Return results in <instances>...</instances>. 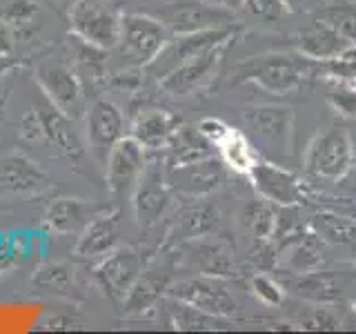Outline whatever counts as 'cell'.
<instances>
[{
	"mask_svg": "<svg viewBox=\"0 0 356 334\" xmlns=\"http://www.w3.org/2000/svg\"><path fill=\"white\" fill-rule=\"evenodd\" d=\"M316 72V63L303 54H263L236 65L234 83H254L274 96L298 89Z\"/></svg>",
	"mask_w": 356,
	"mask_h": 334,
	"instance_id": "cell-1",
	"label": "cell"
},
{
	"mask_svg": "<svg viewBox=\"0 0 356 334\" xmlns=\"http://www.w3.org/2000/svg\"><path fill=\"white\" fill-rule=\"evenodd\" d=\"M245 136L250 138L256 152L270 161H283L292 154V129L294 114L281 105H254L243 114Z\"/></svg>",
	"mask_w": 356,
	"mask_h": 334,
	"instance_id": "cell-2",
	"label": "cell"
},
{
	"mask_svg": "<svg viewBox=\"0 0 356 334\" xmlns=\"http://www.w3.org/2000/svg\"><path fill=\"white\" fill-rule=\"evenodd\" d=\"M170 42V29L147 14H120L116 47L125 67H147Z\"/></svg>",
	"mask_w": 356,
	"mask_h": 334,
	"instance_id": "cell-3",
	"label": "cell"
},
{
	"mask_svg": "<svg viewBox=\"0 0 356 334\" xmlns=\"http://www.w3.org/2000/svg\"><path fill=\"white\" fill-rule=\"evenodd\" d=\"M354 163V145L348 129L330 127L316 134L305 152V170L325 181H339Z\"/></svg>",
	"mask_w": 356,
	"mask_h": 334,
	"instance_id": "cell-4",
	"label": "cell"
},
{
	"mask_svg": "<svg viewBox=\"0 0 356 334\" xmlns=\"http://www.w3.org/2000/svg\"><path fill=\"white\" fill-rule=\"evenodd\" d=\"M72 33L100 49H114L118 42L120 14L107 0H76L70 9Z\"/></svg>",
	"mask_w": 356,
	"mask_h": 334,
	"instance_id": "cell-5",
	"label": "cell"
},
{
	"mask_svg": "<svg viewBox=\"0 0 356 334\" xmlns=\"http://www.w3.org/2000/svg\"><path fill=\"white\" fill-rule=\"evenodd\" d=\"M165 296H172L189 303L198 310H205L209 315L216 317H232L236 315L238 303L234 299L232 289L225 285L220 276H207V274H198L192 278H183V281L167 285Z\"/></svg>",
	"mask_w": 356,
	"mask_h": 334,
	"instance_id": "cell-6",
	"label": "cell"
},
{
	"mask_svg": "<svg viewBox=\"0 0 356 334\" xmlns=\"http://www.w3.org/2000/svg\"><path fill=\"white\" fill-rule=\"evenodd\" d=\"M172 203V187L167 183V167L156 159L145 163V170L131 192V205L140 228L156 225Z\"/></svg>",
	"mask_w": 356,
	"mask_h": 334,
	"instance_id": "cell-7",
	"label": "cell"
},
{
	"mask_svg": "<svg viewBox=\"0 0 356 334\" xmlns=\"http://www.w3.org/2000/svg\"><path fill=\"white\" fill-rule=\"evenodd\" d=\"M227 45H229V40L214 45V47L200 51V54L192 56V58H187L185 63H181L178 67H174L172 72H167L161 78V89L174 98H185V96L196 94L198 89H203L211 78H214Z\"/></svg>",
	"mask_w": 356,
	"mask_h": 334,
	"instance_id": "cell-8",
	"label": "cell"
},
{
	"mask_svg": "<svg viewBox=\"0 0 356 334\" xmlns=\"http://www.w3.org/2000/svg\"><path fill=\"white\" fill-rule=\"evenodd\" d=\"M163 25L174 33H194L216 27H232L234 11L205 0H174L161 11Z\"/></svg>",
	"mask_w": 356,
	"mask_h": 334,
	"instance_id": "cell-9",
	"label": "cell"
},
{
	"mask_svg": "<svg viewBox=\"0 0 356 334\" xmlns=\"http://www.w3.org/2000/svg\"><path fill=\"white\" fill-rule=\"evenodd\" d=\"M143 270H145L143 254L131 248H120V250H111L105 259H100V263L96 265L94 278L105 296L116 301V303H122L131 285L143 274Z\"/></svg>",
	"mask_w": 356,
	"mask_h": 334,
	"instance_id": "cell-10",
	"label": "cell"
},
{
	"mask_svg": "<svg viewBox=\"0 0 356 334\" xmlns=\"http://www.w3.org/2000/svg\"><path fill=\"white\" fill-rule=\"evenodd\" d=\"M145 148L134 136H122L109 150L105 161V178L111 196L125 198L131 196L138 178L145 170Z\"/></svg>",
	"mask_w": 356,
	"mask_h": 334,
	"instance_id": "cell-11",
	"label": "cell"
},
{
	"mask_svg": "<svg viewBox=\"0 0 356 334\" xmlns=\"http://www.w3.org/2000/svg\"><path fill=\"white\" fill-rule=\"evenodd\" d=\"M36 81L49 103L72 120L83 111V85L72 67L63 63H42L36 70Z\"/></svg>",
	"mask_w": 356,
	"mask_h": 334,
	"instance_id": "cell-12",
	"label": "cell"
},
{
	"mask_svg": "<svg viewBox=\"0 0 356 334\" xmlns=\"http://www.w3.org/2000/svg\"><path fill=\"white\" fill-rule=\"evenodd\" d=\"M234 36V27H216V29H205V31H194V33H176V38L165 45V49L156 56V61L147 65V70L163 78L167 72H172L174 67L185 63L192 56L205 51L209 47L220 42H227Z\"/></svg>",
	"mask_w": 356,
	"mask_h": 334,
	"instance_id": "cell-13",
	"label": "cell"
},
{
	"mask_svg": "<svg viewBox=\"0 0 356 334\" xmlns=\"http://www.w3.org/2000/svg\"><path fill=\"white\" fill-rule=\"evenodd\" d=\"M250 181L252 187L256 189V194L261 198H267L276 207H289L296 205L300 200V183L298 178L281 167L276 161H256L250 167Z\"/></svg>",
	"mask_w": 356,
	"mask_h": 334,
	"instance_id": "cell-14",
	"label": "cell"
},
{
	"mask_svg": "<svg viewBox=\"0 0 356 334\" xmlns=\"http://www.w3.org/2000/svg\"><path fill=\"white\" fill-rule=\"evenodd\" d=\"M87 141L96 156L107 161V154L114 145L125 136V118L122 111L107 98H98L87 109L85 116Z\"/></svg>",
	"mask_w": 356,
	"mask_h": 334,
	"instance_id": "cell-15",
	"label": "cell"
},
{
	"mask_svg": "<svg viewBox=\"0 0 356 334\" xmlns=\"http://www.w3.org/2000/svg\"><path fill=\"white\" fill-rule=\"evenodd\" d=\"M222 181H225L222 161L214 159V156L181 167H167V183H170V187L189 198L216 192Z\"/></svg>",
	"mask_w": 356,
	"mask_h": 334,
	"instance_id": "cell-16",
	"label": "cell"
},
{
	"mask_svg": "<svg viewBox=\"0 0 356 334\" xmlns=\"http://www.w3.org/2000/svg\"><path fill=\"white\" fill-rule=\"evenodd\" d=\"M352 47H356V42L327 20L312 22L298 36V51L314 63L337 61L343 54H348Z\"/></svg>",
	"mask_w": 356,
	"mask_h": 334,
	"instance_id": "cell-17",
	"label": "cell"
},
{
	"mask_svg": "<svg viewBox=\"0 0 356 334\" xmlns=\"http://www.w3.org/2000/svg\"><path fill=\"white\" fill-rule=\"evenodd\" d=\"M47 187V174L42 167L20 152L0 156V192L36 194Z\"/></svg>",
	"mask_w": 356,
	"mask_h": 334,
	"instance_id": "cell-18",
	"label": "cell"
},
{
	"mask_svg": "<svg viewBox=\"0 0 356 334\" xmlns=\"http://www.w3.org/2000/svg\"><path fill=\"white\" fill-rule=\"evenodd\" d=\"M185 245V259L187 265L198 274L220 276L227 278L236 274V261L234 252L222 241H209L207 237H200L194 241H187Z\"/></svg>",
	"mask_w": 356,
	"mask_h": 334,
	"instance_id": "cell-19",
	"label": "cell"
},
{
	"mask_svg": "<svg viewBox=\"0 0 356 334\" xmlns=\"http://www.w3.org/2000/svg\"><path fill=\"white\" fill-rule=\"evenodd\" d=\"M218 207L207 200L205 196L192 198V203L181 207L174 221V228L170 232L172 243H187L200 237H209L218 228Z\"/></svg>",
	"mask_w": 356,
	"mask_h": 334,
	"instance_id": "cell-20",
	"label": "cell"
},
{
	"mask_svg": "<svg viewBox=\"0 0 356 334\" xmlns=\"http://www.w3.org/2000/svg\"><path fill=\"white\" fill-rule=\"evenodd\" d=\"M103 212H107V207L85 198H56L44 212V225L56 234H76Z\"/></svg>",
	"mask_w": 356,
	"mask_h": 334,
	"instance_id": "cell-21",
	"label": "cell"
},
{
	"mask_svg": "<svg viewBox=\"0 0 356 334\" xmlns=\"http://www.w3.org/2000/svg\"><path fill=\"white\" fill-rule=\"evenodd\" d=\"M118 243V212H103L87 223L76 243V256L83 261H100L116 250Z\"/></svg>",
	"mask_w": 356,
	"mask_h": 334,
	"instance_id": "cell-22",
	"label": "cell"
},
{
	"mask_svg": "<svg viewBox=\"0 0 356 334\" xmlns=\"http://www.w3.org/2000/svg\"><path fill=\"white\" fill-rule=\"evenodd\" d=\"M178 127H181V118L170 109L149 107L134 118L129 136L136 138L145 150H161L167 148Z\"/></svg>",
	"mask_w": 356,
	"mask_h": 334,
	"instance_id": "cell-23",
	"label": "cell"
},
{
	"mask_svg": "<svg viewBox=\"0 0 356 334\" xmlns=\"http://www.w3.org/2000/svg\"><path fill=\"white\" fill-rule=\"evenodd\" d=\"M214 156V145L205 141L198 127L181 125L167 143V167H181Z\"/></svg>",
	"mask_w": 356,
	"mask_h": 334,
	"instance_id": "cell-24",
	"label": "cell"
},
{
	"mask_svg": "<svg viewBox=\"0 0 356 334\" xmlns=\"http://www.w3.org/2000/svg\"><path fill=\"white\" fill-rule=\"evenodd\" d=\"M42 118V127H44V138L51 141L54 145L70 156V159H81L85 154V145L78 138V134L74 129V122L70 116H65L60 109H56L54 105L47 109L38 111Z\"/></svg>",
	"mask_w": 356,
	"mask_h": 334,
	"instance_id": "cell-25",
	"label": "cell"
},
{
	"mask_svg": "<svg viewBox=\"0 0 356 334\" xmlns=\"http://www.w3.org/2000/svg\"><path fill=\"white\" fill-rule=\"evenodd\" d=\"M165 303H167V312H170V321L176 330H187V332H194V330H225L227 328V319L225 317H216V315H209L205 310H198L189 303H183V301L172 299V296H165Z\"/></svg>",
	"mask_w": 356,
	"mask_h": 334,
	"instance_id": "cell-26",
	"label": "cell"
},
{
	"mask_svg": "<svg viewBox=\"0 0 356 334\" xmlns=\"http://www.w3.org/2000/svg\"><path fill=\"white\" fill-rule=\"evenodd\" d=\"M292 289L307 301H314V303H330V301H337L341 296V281L334 274L327 272H298L296 278L289 281Z\"/></svg>",
	"mask_w": 356,
	"mask_h": 334,
	"instance_id": "cell-27",
	"label": "cell"
},
{
	"mask_svg": "<svg viewBox=\"0 0 356 334\" xmlns=\"http://www.w3.org/2000/svg\"><path fill=\"white\" fill-rule=\"evenodd\" d=\"M167 289V278L165 276H156L152 270L145 272L136 278V283L131 285L127 292L125 301H122V308H125L127 315H145L147 310H152L159 299L165 294Z\"/></svg>",
	"mask_w": 356,
	"mask_h": 334,
	"instance_id": "cell-28",
	"label": "cell"
},
{
	"mask_svg": "<svg viewBox=\"0 0 356 334\" xmlns=\"http://www.w3.org/2000/svg\"><path fill=\"white\" fill-rule=\"evenodd\" d=\"M323 248V239L314 230L300 232L296 239H292L285 245V265L292 272H312L316 270L321 263V250Z\"/></svg>",
	"mask_w": 356,
	"mask_h": 334,
	"instance_id": "cell-29",
	"label": "cell"
},
{
	"mask_svg": "<svg viewBox=\"0 0 356 334\" xmlns=\"http://www.w3.org/2000/svg\"><path fill=\"white\" fill-rule=\"evenodd\" d=\"M278 209L267 198H254L250 203H245L241 212L243 228L252 234L254 241H272V234L276 228Z\"/></svg>",
	"mask_w": 356,
	"mask_h": 334,
	"instance_id": "cell-30",
	"label": "cell"
},
{
	"mask_svg": "<svg viewBox=\"0 0 356 334\" xmlns=\"http://www.w3.org/2000/svg\"><path fill=\"white\" fill-rule=\"evenodd\" d=\"M218 152H220L222 165L232 167V170H234V172H238V174H248V172H250V167H252L256 161H259V159H256L254 145H252L250 138L245 136L243 132H238V129H229L227 136L220 141Z\"/></svg>",
	"mask_w": 356,
	"mask_h": 334,
	"instance_id": "cell-31",
	"label": "cell"
},
{
	"mask_svg": "<svg viewBox=\"0 0 356 334\" xmlns=\"http://www.w3.org/2000/svg\"><path fill=\"white\" fill-rule=\"evenodd\" d=\"M31 285L42 294L72 296L74 292V272L65 263H44L31 278Z\"/></svg>",
	"mask_w": 356,
	"mask_h": 334,
	"instance_id": "cell-32",
	"label": "cell"
},
{
	"mask_svg": "<svg viewBox=\"0 0 356 334\" xmlns=\"http://www.w3.org/2000/svg\"><path fill=\"white\" fill-rule=\"evenodd\" d=\"M309 228L314 230L323 241L334 243V245H350V248H356V223L350 218L321 212V214L312 216Z\"/></svg>",
	"mask_w": 356,
	"mask_h": 334,
	"instance_id": "cell-33",
	"label": "cell"
},
{
	"mask_svg": "<svg viewBox=\"0 0 356 334\" xmlns=\"http://www.w3.org/2000/svg\"><path fill=\"white\" fill-rule=\"evenodd\" d=\"M241 9L245 16L261 25H276L289 14V3L287 0H243Z\"/></svg>",
	"mask_w": 356,
	"mask_h": 334,
	"instance_id": "cell-34",
	"label": "cell"
},
{
	"mask_svg": "<svg viewBox=\"0 0 356 334\" xmlns=\"http://www.w3.org/2000/svg\"><path fill=\"white\" fill-rule=\"evenodd\" d=\"M252 292L267 305H281L283 303V287L267 274L252 276Z\"/></svg>",
	"mask_w": 356,
	"mask_h": 334,
	"instance_id": "cell-35",
	"label": "cell"
},
{
	"mask_svg": "<svg viewBox=\"0 0 356 334\" xmlns=\"http://www.w3.org/2000/svg\"><path fill=\"white\" fill-rule=\"evenodd\" d=\"M232 127H227L220 118H203L198 122V132L203 134L205 141H209L214 148H218L220 141L227 136Z\"/></svg>",
	"mask_w": 356,
	"mask_h": 334,
	"instance_id": "cell-36",
	"label": "cell"
},
{
	"mask_svg": "<svg viewBox=\"0 0 356 334\" xmlns=\"http://www.w3.org/2000/svg\"><path fill=\"white\" fill-rule=\"evenodd\" d=\"M36 11H38V7L33 0H14V3L9 5L5 18L9 22H14V25H25V22H29L33 18Z\"/></svg>",
	"mask_w": 356,
	"mask_h": 334,
	"instance_id": "cell-37",
	"label": "cell"
},
{
	"mask_svg": "<svg viewBox=\"0 0 356 334\" xmlns=\"http://www.w3.org/2000/svg\"><path fill=\"white\" fill-rule=\"evenodd\" d=\"M20 134L29 141H36V138H44V127H42V118L38 111H31L20 122Z\"/></svg>",
	"mask_w": 356,
	"mask_h": 334,
	"instance_id": "cell-38",
	"label": "cell"
},
{
	"mask_svg": "<svg viewBox=\"0 0 356 334\" xmlns=\"http://www.w3.org/2000/svg\"><path fill=\"white\" fill-rule=\"evenodd\" d=\"M11 51H14V29L5 16H0V56H9Z\"/></svg>",
	"mask_w": 356,
	"mask_h": 334,
	"instance_id": "cell-39",
	"label": "cell"
},
{
	"mask_svg": "<svg viewBox=\"0 0 356 334\" xmlns=\"http://www.w3.org/2000/svg\"><path fill=\"white\" fill-rule=\"evenodd\" d=\"M307 328H314V330H334V328H337V319H334L327 310H316L314 317L307 321Z\"/></svg>",
	"mask_w": 356,
	"mask_h": 334,
	"instance_id": "cell-40",
	"label": "cell"
},
{
	"mask_svg": "<svg viewBox=\"0 0 356 334\" xmlns=\"http://www.w3.org/2000/svg\"><path fill=\"white\" fill-rule=\"evenodd\" d=\"M205 3L222 7V9H229V11H236V9H241L243 0H205Z\"/></svg>",
	"mask_w": 356,
	"mask_h": 334,
	"instance_id": "cell-41",
	"label": "cell"
}]
</instances>
